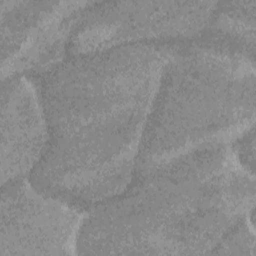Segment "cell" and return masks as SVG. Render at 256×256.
<instances>
[{
  "label": "cell",
  "mask_w": 256,
  "mask_h": 256,
  "mask_svg": "<svg viewBox=\"0 0 256 256\" xmlns=\"http://www.w3.org/2000/svg\"><path fill=\"white\" fill-rule=\"evenodd\" d=\"M1 186L0 256L76 253L79 208L40 192L28 178Z\"/></svg>",
  "instance_id": "5"
},
{
  "label": "cell",
  "mask_w": 256,
  "mask_h": 256,
  "mask_svg": "<svg viewBox=\"0 0 256 256\" xmlns=\"http://www.w3.org/2000/svg\"><path fill=\"white\" fill-rule=\"evenodd\" d=\"M217 2H88L67 38L70 55L166 39L191 38L212 19Z\"/></svg>",
  "instance_id": "4"
},
{
  "label": "cell",
  "mask_w": 256,
  "mask_h": 256,
  "mask_svg": "<svg viewBox=\"0 0 256 256\" xmlns=\"http://www.w3.org/2000/svg\"><path fill=\"white\" fill-rule=\"evenodd\" d=\"M255 10L256 1L217 2L210 21L212 33L254 55Z\"/></svg>",
  "instance_id": "7"
},
{
  "label": "cell",
  "mask_w": 256,
  "mask_h": 256,
  "mask_svg": "<svg viewBox=\"0 0 256 256\" xmlns=\"http://www.w3.org/2000/svg\"><path fill=\"white\" fill-rule=\"evenodd\" d=\"M254 126L244 131L230 145L239 162V164L251 175L254 173V155H255V133Z\"/></svg>",
  "instance_id": "8"
},
{
  "label": "cell",
  "mask_w": 256,
  "mask_h": 256,
  "mask_svg": "<svg viewBox=\"0 0 256 256\" xmlns=\"http://www.w3.org/2000/svg\"><path fill=\"white\" fill-rule=\"evenodd\" d=\"M171 48L141 42L71 55L33 77L47 127L28 177L36 189L82 209L128 188Z\"/></svg>",
  "instance_id": "1"
},
{
  "label": "cell",
  "mask_w": 256,
  "mask_h": 256,
  "mask_svg": "<svg viewBox=\"0 0 256 256\" xmlns=\"http://www.w3.org/2000/svg\"><path fill=\"white\" fill-rule=\"evenodd\" d=\"M255 175L230 143H211L134 176L83 217L76 254H213L242 221H254Z\"/></svg>",
  "instance_id": "2"
},
{
  "label": "cell",
  "mask_w": 256,
  "mask_h": 256,
  "mask_svg": "<svg viewBox=\"0 0 256 256\" xmlns=\"http://www.w3.org/2000/svg\"><path fill=\"white\" fill-rule=\"evenodd\" d=\"M47 142V127L37 84L17 73L1 85V185L28 178Z\"/></svg>",
  "instance_id": "6"
},
{
  "label": "cell",
  "mask_w": 256,
  "mask_h": 256,
  "mask_svg": "<svg viewBox=\"0 0 256 256\" xmlns=\"http://www.w3.org/2000/svg\"><path fill=\"white\" fill-rule=\"evenodd\" d=\"M214 39L178 49L172 46L135 175L198 147L231 143L254 126V55L230 41Z\"/></svg>",
  "instance_id": "3"
}]
</instances>
